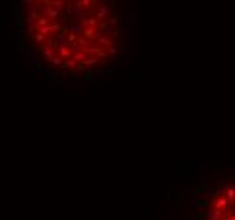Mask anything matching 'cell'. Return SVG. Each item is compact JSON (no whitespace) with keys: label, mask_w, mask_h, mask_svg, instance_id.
<instances>
[{"label":"cell","mask_w":235,"mask_h":220,"mask_svg":"<svg viewBox=\"0 0 235 220\" xmlns=\"http://www.w3.org/2000/svg\"><path fill=\"white\" fill-rule=\"evenodd\" d=\"M34 39H36V41L39 42V46H41V44H44V41H46V36H42V34L36 32V34H34Z\"/></svg>","instance_id":"4"},{"label":"cell","mask_w":235,"mask_h":220,"mask_svg":"<svg viewBox=\"0 0 235 220\" xmlns=\"http://www.w3.org/2000/svg\"><path fill=\"white\" fill-rule=\"evenodd\" d=\"M26 58H27V61H29L31 64H36V59H34V56H32V54H27Z\"/></svg>","instance_id":"5"},{"label":"cell","mask_w":235,"mask_h":220,"mask_svg":"<svg viewBox=\"0 0 235 220\" xmlns=\"http://www.w3.org/2000/svg\"><path fill=\"white\" fill-rule=\"evenodd\" d=\"M36 73H37V75H47L46 66H44L42 63H37V64H36Z\"/></svg>","instance_id":"2"},{"label":"cell","mask_w":235,"mask_h":220,"mask_svg":"<svg viewBox=\"0 0 235 220\" xmlns=\"http://www.w3.org/2000/svg\"><path fill=\"white\" fill-rule=\"evenodd\" d=\"M17 52H19V54H22V56H27V49H26V46H24V44H22V42H17Z\"/></svg>","instance_id":"3"},{"label":"cell","mask_w":235,"mask_h":220,"mask_svg":"<svg viewBox=\"0 0 235 220\" xmlns=\"http://www.w3.org/2000/svg\"><path fill=\"white\" fill-rule=\"evenodd\" d=\"M44 16H46L49 21H59V19H61V12L56 10L51 4H46V7H44Z\"/></svg>","instance_id":"1"}]
</instances>
